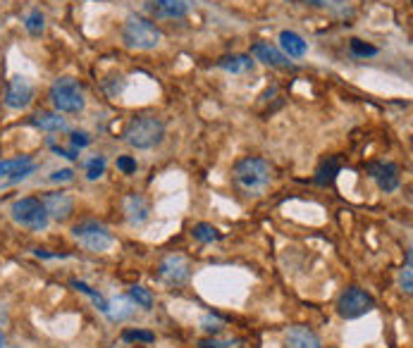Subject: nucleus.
I'll list each match as a JSON object with an SVG mask.
<instances>
[{
	"label": "nucleus",
	"mask_w": 413,
	"mask_h": 348,
	"mask_svg": "<svg viewBox=\"0 0 413 348\" xmlns=\"http://www.w3.org/2000/svg\"><path fill=\"white\" fill-rule=\"evenodd\" d=\"M273 170L263 157H244L242 162H237L232 172V179L246 196H258L265 191V186L270 184Z\"/></svg>",
	"instance_id": "nucleus-1"
},
{
	"label": "nucleus",
	"mask_w": 413,
	"mask_h": 348,
	"mask_svg": "<svg viewBox=\"0 0 413 348\" xmlns=\"http://www.w3.org/2000/svg\"><path fill=\"white\" fill-rule=\"evenodd\" d=\"M122 41H125L129 48L153 50L160 45L162 32L151 22V19L141 17V14H129L125 27H122Z\"/></svg>",
	"instance_id": "nucleus-2"
},
{
	"label": "nucleus",
	"mask_w": 413,
	"mask_h": 348,
	"mask_svg": "<svg viewBox=\"0 0 413 348\" xmlns=\"http://www.w3.org/2000/svg\"><path fill=\"white\" fill-rule=\"evenodd\" d=\"M162 139H165V127H162L160 120L149 115L131 120L125 129V141L129 143L131 148H139V151L158 146Z\"/></svg>",
	"instance_id": "nucleus-3"
},
{
	"label": "nucleus",
	"mask_w": 413,
	"mask_h": 348,
	"mask_svg": "<svg viewBox=\"0 0 413 348\" xmlns=\"http://www.w3.org/2000/svg\"><path fill=\"white\" fill-rule=\"evenodd\" d=\"M50 103L55 105L58 112H67V115H76L84 110L86 98L81 86L76 84L72 76H63L50 86Z\"/></svg>",
	"instance_id": "nucleus-4"
},
{
	"label": "nucleus",
	"mask_w": 413,
	"mask_h": 348,
	"mask_svg": "<svg viewBox=\"0 0 413 348\" xmlns=\"http://www.w3.org/2000/svg\"><path fill=\"white\" fill-rule=\"evenodd\" d=\"M10 217L24 229H32V232H41V229L48 227V213H45L43 203L39 198H17V201L10 206Z\"/></svg>",
	"instance_id": "nucleus-5"
},
{
	"label": "nucleus",
	"mask_w": 413,
	"mask_h": 348,
	"mask_svg": "<svg viewBox=\"0 0 413 348\" xmlns=\"http://www.w3.org/2000/svg\"><path fill=\"white\" fill-rule=\"evenodd\" d=\"M74 239L84 246L86 250H94V253H103L113 246V234L108 232V227L96 219H84L72 229Z\"/></svg>",
	"instance_id": "nucleus-6"
},
{
	"label": "nucleus",
	"mask_w": 413,
	"mask_h": 348,
	"mask_svg": "<svg viewBox=\"0 0 413 348\" xmlns=\"http://www.w3.org/2000/svg\"><path fill=\"white\" fill-rule=\"evenodd\" d=\"M373 308H375L373 296L366 294V291L359 289V286L346 289L337 301V313L344 317V320H356V317L370 313Z\"/></svg>",
	"instance_id": "nucleus-7"
},
{
	"label": "nucleus",
	"mask_w": 413,
	"mask_h": 348,
	"mask_svg": "<svg viewBox=\"0 0 413 348\" xmlns=\"http://www.w3.org/2000/svg\"><path fill=\"white\" fill-rule=\"evenodd\" d=\"M34 100V86L27 76H12L5 91V105L12 107V110H24Z\"/></svg>",
	"instance_id": "nucleus-8"
},
{
	"label": "nucleus",
	"mask_w": 413,
	"mask_h": 348,
	"mask_svg": "<svg viewBox=\"0 0 413 348\" xmlns=\"http://www.w3.org/2000/svg\"><path fill=\"white\" fill-rule=\"evenodd\" d=\"M149 10L158 19H182L193 10V0H153Z\"/></svg>",
	"instance_id": "nucleus-9"
},
{
	"label": "nucleus",
	"mask_w": 413,
	"mask_h": 348,
	"mask_svg": "<svg viewBox=\"0 0 413 348\" xmlns=\"http://www.w3.org/2000/svg\"><path fill=\"white\" fill-rule=\"evenodd\" d=\"M368 174L385 193L394 191L399 186V167L394 162H373V165H368Z\"/></svg>",
	"instance_id": "nucleus-10"
},
{
	"label": "nucleus",
	"mask_w": 413,
	"mask_h": 348,
	"mask_svg": "<svg viewBox=\"0 0 413 348\" xmlns=\"http://www.w3.org/2000/svg\"><path fill=\"white\" fill-rule=\"evenodd\" d=\"M41 203H43V208H45V213H48V217L58 219V222H65V219H67L70 215H72V210H74V201L67 196V193H63V191L48 193V196H45Z\"/></svg>",
	"instance_id": "nucleus-11"
},
{
	"label": "nucleus",
	"mask_w": 413,
	"mask_h": 348,
	"mask_svg": "<svg viewBox=\"0 0 413 348\" xmlns=\"http://www.w3.org/2000/svg\"><path fill=\"white\" fill-rule=\"evenodd\" d=\"M251 55L256 60H261L263 65H270V67H289V58L279 48H275L270 41H258V43H253Z\"/></svg>",
	"instance_id": "nucleus-12"
},
{
	"label": "nucleus",
	"mask_w": 413,
	"mask_h": 348,
	"mask_svg": "<svg viewBox=\"0 0 413 348\" xmlns=\"http://www.w3.org/2000/svg\"><path fill=\"white\" fill-rule=\"evenodd\" d=\"M160 277L167 284H182L189 277V263L182 255H170V258L162 260L160 265Z\"/></svg>",
	"instance_id": "nucleus-13"
},
{
	"label": "nucleus",
	"mask_w": 413,
	"mask_h": 348,
	"mask_svg": "<svg viewBox=\"0 0 413 348\" xmlns=\"http://www.w3.org/2000/svg\"><path fill=\"white\" fill-rule=\"evenodd\" d=\"M284 348H323L320 339L315 336L313 329L308 327H292V329L284 334Z\"/></svg>",
	"instance_id": "nucleus-14"
},
{
	"label": "nucleus",
	"mask_w": 413,
	"mask_h": 348,
	"mask_svg": "<svg viewBox=\"0 0 413 348\" xmlns=\"http://www.w3.org/2000/svg\"><path fill=\"white\" fill-rule=\"evenodd\" d=\"M125 213H127V219H129V224H134V227H139V224H144L146 219H149V203H146L144 196H136V193H131V196L125 198Z\"/></svg>",
	"instance_id": "nucleus-15"
},
{
	"label": "nucleus",
	"mask_w": 413,
	"mask_h": 348,
	"mask_svg": "<svg viewBox=\"0 0 413 348\" xmlns=\"http://www.w3.org/2000/svg\"><path fill=\"white\" fill-rule=\"evenodd\" d=\"M34 170H36V165H34L32 157H14V160H3L0 162V179L3 177H12V179H24L29 177Z\"/></svg>",
	"instance_id": "nucleus-16"
},
{
	"label": "nucleus",
	"mask_w": 413,
	"mask_h": 348,
	"mask_svg": "<svg viewBox=\"0 0 413 348\" xmlns=\"http://www.w3.org/2000/svg\"><path fill=\"white\" fill-rule=\"evenodd\" d=\"M279 45H282L287 58H304V55L308 53V43H306L297 32H289V29H284V32L279 34Z\"/></svg>",
	"instance_id": "nucleus-17"
},
{
	"label": "nucleus",
	"mask_w": 413,
	"mask_h": 348,
	"mask_svg": "<svg viewBox=\"0 0 413 348\" xmlns=\"http://www.w3.org/2000/svg\"><path fill=\"white\" fill-rule=\"evenodd\" d=\"M218 65L232 74H246V72H253L256 63L251 60V55H227V58L218 60Z\"/></svg>",
	"instance_id": "nucleus-18"
},
{
	"label": "nucleus",
	"mask_w": 413,
	"mask_h": 348,
	"mask_svg": "<svg viewBox=\"0 0 413 348\" xmlns=\"http://www.w3.org/2000/svg\"><path fill=\"white\" fill-rule=\"evenodd\" d=\"M32 124L45 131H60L65 129V117H60V112H36L32 117Z\"/></svg>",
	"instance_id": "nucleus-19"
},
{
	"label": "nucleus",
	"mask_w": 413,
	"mask_h": 348,
	"mask_svg": "<svg viewBox=\"0 0 413 348\" xmlns=\"http://www.w3.org/2000/svg\"><path fill=\"white\" fill-rule=\"evenodd\" d=\"M131 310H134V301L129 298H115L113 303H108V313L113 320H125V317L131 315Z\"/></svg>",
	"instance_id": "nucleus-20"
},
{
	"label": "nucleus",
	"mask_w": 413,
	"mask_h": 348,
	"mask_svg": "<svg viewBox=\"0 0 413 348\" xmlns=\"http://www.w3.org/2000/svg\"><path fill=\"white\" fill-rule=\"evenodd\" d=\"M24 27H27V32L32 36H41V32H43V27H45V17L41 14V10H32V12L27 14Z\"/></svg>",
	"instance_id": "nucleus-21"
},
{
	"label": "nucleus",
	"mask_w": 413,
	"mask_h": 348,
	"mask_svg": "<svg viewBox=\"0 0 413 348\" xmlns=\"http://www.w3.org/2000/svg\"><path fill=\"white\" fill-rule=\"evenodd\" d=\"M339 172V160L337 157H330L328 162H323V167L318 170V184H328V182H332L335 179V174Z\"/></svg>",
	"instance_id": "nucleus-22"
},
{
	"label": "nucleus",
	"mask_w": 413,
	"mask_h": 348,
	"mask_svg": "<svg viewBox=\"0 0 413 348\" xmlns=\"http://www.w3.org/2000/svg\"><path fill=\"white\" fill-rule=\"evenodd\" d=\"M129 298L134 301L136 305H141V308L149 310L153 305V296L149 289H144V286H131L129 289Z\"/></svg>",
	"instance_id": "nucleus-23"
},
{
	"label": "nucleus",
	"mask_w": 413,
	"mask_h": 348,
	"mask_svg": "<svg viewBox=\"0 0 413 348\" xmlns=\"http://www.w3.org/2000/svg\"><path fill=\"white\" fill-rule=\"evenodd\" d=\"M193 237H196L198 241L208 243V241H218V239H220V232H218L213 224H196V227H193Z\"/></svg>",
	"instance_id": "nucleus-24"
},
{
	"label": "nucleus",
	"mask_w": 413,
	"mask_h": 348,
	"mask_svg": "<svg viewBox=\"0 0 413 348\" xmlns=\"http://www.w3.org/2000/svg\"><path fill=\"white\" fill-rule=\"evenodd\" d=\"M105 172V157L103 155H96V157H91L89 162H86V177L94 182V179H98L100 174Z\"/></svg>",
	"instance_id": "nucleus-25"
},
{
	"label": "nucleus",
	"mask_w": 413,
	"mask_h": 348,
	"mask_svg": "<svg viewBox=\"0 0 413 348\" xmlns=\"http://www.w3.org/2000/svg\"><path fill=\"white\" fill-rule=\"evenodd\" d=\"M72 286H74V289H79V291H84L86 296H91V298H94V303L98 305V308L103 310V313H105V310H108V301H103V296L96 294V291L91 289L89 284H84V281H76V279H74V281H72Z\"/></svg>",
	"instance_id": "nucleus-26"
},
{
	"label": "nucleus",
	"mask_w": 413,
	"mask_h": 348,
	"mask_svg": "<svg viewBox=\"0 0 413 348\" xmlns=\"http://www.w3.org/2000/svg\"><path fill=\"white\" fill-rule=\"evenodd\" d=\"M351 53H354L356 58H368V55H377V48L370 43H363V41L359 39H351Z\"/></svg>",
	"instance_id": "nucleus-27"
},
{
	"label": "nucleus",
	"mask_w": 413,
	"mask_h": 348,
	"mask_svg": "<svg viewBox=\"0 0 413 348\" xmlns=\"http://www.w3.org/2000/svg\"><path fill=\"white\" fill-rule=\"evenodd\" d=\"M125 341H144V344H153L156 341V334L153 331H125L122 336Z\"/></svg>",
	"instance_id": "nucleus-28"
},
{
	"label": "nucleus",
	"mask_w": 413,
	"mask_h": 348,
	"mask_svg": "<svg viewBox=\"0 0 413 348\" xmlns=\"http://www.w3.org/2000/svg\"><path fill=\"white\" fill-rule=\"evenodd\" d=\"M117 170H120L122 174H134L136 172V160L131 155L117 157Z\"/></svg>",
	"instance_id": "nucleus-29"
},
{
	"label": "nucleus",
	"mask_w": 413,
	"mask_h": 348,
	"mask_svg": "<svg viewBox=\"0 0 413 348\" xmlns=\"http://www.w3.org/2000/svg\"><path fill=\"white\" fill-rule=\"evenodd\" d=\"M399 284H401V289H404L406 294H411V291H413V279H411V268H409V265H406V270L399 274Z\"/></svg>",
	"instance_id": "nucleus-30"
},
{
	"label": "nucleus",
	"mask_w": 413,
	"mask_h": 348,
	"mask_svg": "<svg viewBox=\"0 0 413 348\" xmlns=\"http://www.w3.org/2000/svg\"><path fill=\"white\" fill-rule=\"evenodd\" d=\"M72 177H74L72 170H58V172L50 174V179H53V182H70Z\"/></svg>",
	"instance_id": "nucleus-31"
},
{
	"label": "nucleus",
	"mask_w": 413,
	"mask_h": 348,
	"mask_svg": "<svg viewBox=\"0 0 413 348\" xmlns=\"http://www.w3.org/2000/svg\"><path fill=\"white\" fill-rule=\"evenodd\" d=\"M89 136L84 134V131H79V134H72V143H74V148H84V146H89Z\"/></svg>",
	"instance_id": "nucleus-32"
},
{
	"label": "nucleus",
	"mask_w": 413,
	"mask_h": 348,
	"mask_svg": "<svg viewBox=\"0 0 413 348\" xmlns=\"http://www.w3.org/2000/svg\"><path fill=\"white\" fill-rule=\"evenodd\" d=\"M203 325H206L203 329H208V331H218V329H220V327H218L220 322H218L215 317H203Z\"/></svg>",
	"instance_id": "nucleus-33"
},
{
	"label": "nucleus",
	"mask_w": 413,
	"mask_h": 348,
	"mask_svg": "<svg viewBox=\"0 0 413 348\" xmlns=\"http://www.w3.org/2000/svg\"><path fill=\"white\" fill-rule=\"evenodd\" d=\"M304 3H308V5H315V8H323V5H332L335 0H304Z\"/></svg>",
	"instance_id": "nucleus-34"
},
{
	"label": "nucleus",
	"mask_w": 413,
	"mask_h": 348,
	"mask_svg": "<svg viewBox=\"0 0 413 348\" xmlns=\"http://www.w3.org/2000/svg\"><path fill=\"white\" fill-rule=\"evenodd\" d=\"M203 348H220V341H201Z\"/></svg>",
	"instance_id": "nucleus-35"
},
{
	"label": "nucleus",
	"mask_w": 413,
	"mask_h": 348,
	"mask_svg": "<svg viewBox=\"0 0 413 348\" xmlns=\"http://www.w3.org/2000/svg\"><path fill=\"white\" fill-rule=\"evenodd\" d=\"M0 348H5V336H3V331H0Z\"/></svg>",
	"instance_id": "nucleus-36"
}]
</instances>
